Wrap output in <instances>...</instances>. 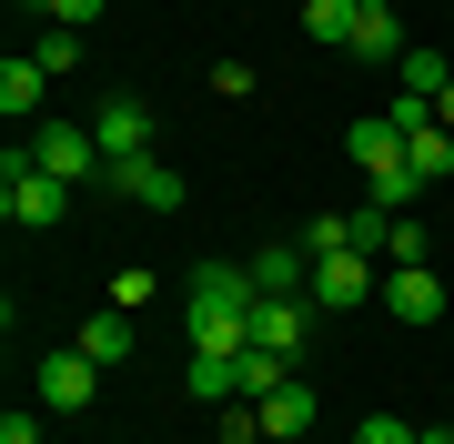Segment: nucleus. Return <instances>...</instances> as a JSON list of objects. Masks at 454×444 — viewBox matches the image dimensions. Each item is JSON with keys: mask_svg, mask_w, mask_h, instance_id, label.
<instances>
[{"mask_svg": "<svg viewBox=\"0 0 454 444\" xmlns=\"http://www.w3.org/2000/svg\"><path fill=\"white\" fill-rule=\"evenodd\" d=\"M253 273L243 263H202L182 283V313H192V354H253Z\"/></svg>", "mask_w": 454, "mask_h": 444, "instance_id": "obj_1", "label": "nucleus"}, {"mask_svg": "<svg viewBox=\"0 0 454 444\" xmlns=\"http://www.w3.org/2000/svg\"><path fill=\"white\" fill-rule=\"evenodd\" d=\"M0 213L41 232V222H61V213H71V182H61V172H41V162H31V142H11V152H0Z\"/></svg>", "mask_w": 454, "mask_h": 444, "instance_id": "obj_2", "label": "nucleus"}, {"mask_svg": "<svg viewBox=\"0 0 454 444\" xmlns=\"http://www.w3.org/2000/svg\"><path fill=\"white\" fill-rule=\"evenodd\" d=\"M31 162H41V172H61V182L112 172V162H101V142L82 132V121H31Z\"/></svg>", "mask_w": 454, "mask_h": 444, "instance_id": "obj_3", "label": "nucleus"}, {"mask_svg": "<svg viewBox=\"0 0 454 444\" xmlns=\"http://www.w3.org/2000/svg\"><path fill=\"white\" fill-rule=\"evenodd\" d=\"M91 142H101V162H142V152H152V101L142 91H112L101 121H91Z\"/></svg>", "mask_w": 454, "mask_h": 444, "instance_id": "obj_4", "label": "nucleus"}, {"mask_svg": "<svg viewBox=\"0 0 454 444\" xmlns=\"http://www.w3.org/2000/svg\"><path fill=\"white\" fill-rule=\"evenodd\" d=\"M384 313H404V323H434V313H454V283L434 263H394L384 273Z\"/></svg>", "mask_w": 454, "mask_h": 444, "instance_id": "obj_5", "label": "nucleus"}, {"mask_svg": "<svg viewBox=\"0 0 454 444\" xmlns=\"http://www.w3.org/2000/svg\"><path fill=\"white\" fill-rule=\"evenodd\" d=\"M112 192L131 202V213H182V172L162 162V152H142V162H112Z\"/></svg>", "mask_w": 454, "mask_h": 444, "instance_id": "obj_6", "label": "nucleus"}, {"mask_svg": "<svg viewBox=\"0 0 454 444\" xmlns=\"http://www.w3.org/2000/svg\"><path fill=\"white\" fill-rule=\"evenodd\" d=\"M31 384H41V404H51V414H82V404L101 394V363H91L82 344H61V354H51V363H41Z\"/></svg>", "mask_w": 454, "mask_h": 444, "instance_id": "obj_7", "label": "nucleus"}, {"mask_svg": "<svg viewBox=\"0 0 454 444\" xmlns=\"http://www.w3.org/2000/svg\"><path fill=\"white\" fill-rule=\"evenodd\" d=\"M243 273H253L262 303H303V293H313V253H303V243H262Z\"/></svg>", "mask_w": 454, "mask_h": 444, "instance_id": "obj_8", "label": "nucleus"}, {"mask_svg": "<svg viewBox=\"0 0 454 444\" xmlns=\"http://www.w3.org/2000/svg\"><path fill=\"white\" fill-rule=\"evenodd\" d=\"M364 293H384V263H373V253H324L303 303H364Z\"/></svg>", "mask_w": 454, "mask_h": 444, "instance_id": "obj_9", "label": "nucleus"}, {"mask_svg": "<svg viewBox=\"0 0 454 444\" xmlns=\"http://www.w3.org/2000/svg\"><path fill=\"white\" fill-rule=\"evenodd\" d=\"M253 344L283 354V363H303V344H313V303H253Z\"/></svg>", "mask_w": 454, "mask_h": 444, "instance_id": "obj_10", "label": "nucleus"}, {"mask_svg": "<svg viewBox=\"0 0 454 444\" xmlns=\"http://www.w3.org/2000/svg\"><path fill=\"white\" fill-rule=\"evenodd\" d=\"M182 394H192V404H232V394H243V354H192V363H182Z\"/></svg>", "mask_w": 454, "mask_h": 444, "instance_id": "obj_11", "label": "nucleus"}, {"mask_svg": "<svg viewBox=\"0 0 454 444\" xmlns=\"http://www.w3.org/2000/svg\"><path fill=\"white\" fill-rule=\"evenodd\" d=\"M71 344H82V354L101 363V374H112V363H131V313H121V303H101V313H91V323H82V333H71Z\"/></svg>", "mask_w": 454, "mask_h": 444, "instance_id": "obj_12", "label": "nucleus"}, {"mask_svg": "<svg viewBox=\"0 0 454 444\" xmlns=\"http://www.w3.org/2000/svg\"><path fill=\"white\" fill-rule=\"evenodd\" d=\"M343 152H354V162H364V182H373V172H394V162H404V132L373 112V121H354V132H343Z\"/></svg>", "mask_w": 454, "mask_h": 444, "instance_id": "obj_13", "label": "nucleus"}, {"mask_svg": "<svg viewBox=\"0 0 454 444\" xmlns=\"http://www.w3.org/2000/svg\"><path fill=\"white\" fill-rule=\"evenodd\" d=\"M41 82H51V71L31 61V51H20V61H0V112H11V121H41Z\"/></svg>", "mask_w": 454, "mask_h": 444, "instance_id": "obj_14", "label": "nucleus"}, {"mask_svg": "<svg viewBox=\"0 0 454 444\" xmlns=\"http://www.w3.org/2000/svg\"><path fill=\"white\" fill-rule=\"evenodd\" d=\"M394 82H404L414 101H444V82H454V71H444V51H434V41H404V61H394Z\"/></svg>", "mask_w": 454, "mask_h": 444, "instance_id": "obj_15", "label": "nucleus"}, {"mask_svg": "<svg viewBox=\"0 0 454 444\" xmlns=\"http://www.w3.org/2000/svg\"><path fill=\"white\" fill-rule=\"evenodd\" d=\"M354 20H364V0H303V31L324 51H354Z\"/></svg>", "mask_w": 454, "mask_h": 444, "instance_id": "obj_16", "label": "nucleus"}, {"mask_svg": "<svg viewBox=\"0 0 454 444\" xmlns=\"http://www.w3.org/2000/svg\"><path fill=\"white\" fill-rule=\"evenodd\" d=\"M273 434H313V394L303 384H273V394H262V444Z\"/></svg>", "mask_w": 454, "mask_h": 444, "instance_id": "obj_17", "label": "nucleus"}, {"mask_svg": "<svg viewBox=\"0 0 454 444\" xmlns=\"http://www.w3.org/2000/svg\"><path fill=\"white\" fill-rule=\"evenodd\" d=\"M354 61H404V20H394V11H364L354 20Z\"/></svg>", "mask_w": 454, "mask_h": 444, "instance_id": "obj_18", "label": "nucleus"}, {"mask_svg": "<svg viewBox=\"0 0 454 444\" xmlns=\"http://www.w3.org/2000/svg\"><path fill=\"white\" fill-rule=\"evenodd\" d=\"M414 202H424V182H414V162L373 172V213H414Z\"/></svg>", "mask_w": 454, "mask_h": 444, "instance_id": "obj_19", "label": "nucleus"}, {"mask_svg": "<svg viewBox=\"0 0 454 444\" xmlns=\"http://www.w3.org/2000/svg\"><path fill=\"white\" fill-rule=\"evenodd\" d=\"M373 263H384V273H394V263H424V222H404V213H394V222H384V253H373Z\"/></svg>", "mask_w": 454, "mask_h": 444, "instance_id": "obj_20", "label": "nucleus"}, {"mask_svg": "<svg viewBox=\"0 0 454 444\" xmlns=\"http://www.w3.org/2000/svg\"><path fill=\"white\" fill-rule=\"evenodd\" d=\"M31 61H41V71H71V61H82V31H41Z\"/></svg>", "mask_w": 454, "mask_h": 444, "instance_id": "obj_21", "label": "nucleus"}, {"mask_svg": "<svg viewBox=\"0 0 454 444\" xmlns=\"http://www.w3.org/2000/svg\"><path fill=\"white\" fill-rule=\"evenodd\" d=\"M354 444H424V434L404 425V414H364V425H354Z\"/></svg>", "mask_w": 454, "mask_h": 444, "instance_id": "obj_22", "label": "nucleus"}, {"mask_svg": "<svg viewBox=\"0 0 454 444\" xmlns=\"http://www.w3.org/2000/svg\"><path fill=\"white\" fill-rule=\"evenodd\" d=\"M223 444H262V404H223Z\"/></svg>", "mask_w": 454, "mask_h": 444, "instance_id": "obj_23", "label": "nucleus"}, {"mask_svg": "<svg viewBox=\"0 0 454 444\" xmlns=\"http://www.w3.org/2000/svg\"><path fill=\"white\" fill-rule=\"evenodd\" d=\"M41 11H51V31H91V20H101V0H41Z\"/></svg>", "mask_w": 454, "mask_h": 444, "instance_id": "obj_24", "label": "nucleus"}, {"mask_svg": "<svg viewBox=\"0 0 454 444\" xmlns=\"http://www.w3.org/2000/svg\"><path fill=\"white\" fill-rule=\"evenodd\" d=\"M0 444H41V414H31V404H11V414H0Z\"/></svg>", "mask_w": 454, "mask_h": 444, "instance_id": "obj_25", "label": "nucleus"}, {"mask_svg": "<svg viewBox=\"0 0 454 444\" xmlns=\"http://www.w3.org/2000/svg\"><path fill=\"white\" fill-rule=\"evenodd\" d=\"M434 121H444V132H454V82H444V101H434Z\"/></svg>", "mask_w": 454, "mask_h": 444, "instance_id": "obj_26", "label": "nucleus"}, {"mask_svg": "<svg viewBox=\"0 0 454 444\" xmlns=\"http://www.w3.org/2000/svg\"><path fill=\"white\" fill-rule=\"evenodd\" d=\"M424 444H454V434H444V425H424Z\"/></svg>", "mask_w": 454, "mask_h": 444, "instance_id": "obj_27", "label": "nucleus"}, {"mask_svg": "<svg viewBox=\"0 0 454 444\" xmlns=\"http://www.w3.org/2000/svg\"><path fill=\"white\" fill-rule=\"evenodd\" d=\"M273 444H313V434H273Z\"/></svg>", "mask_w": 454, "mask_h": 444, "instance_id": "obj_28", "label": "nucleus"}, {"mask_svg": "<svg viewBox=\"0 0 454 444\" xmlns=\"http://www.w3.org/2000/svg\"><path fill=\"white\" fill-rule=\"evenodd\" d=\"M364 11H394V0H364Z\"/></svg>", "mask_w": 454, "mask_h": 444, "instance_id": "obj_29", "label": "nucleus"}, {"mask_svg": "<svg viewBox=\"0 0 454 444\" xmlns=\"http://www.w3.org/2000/svg\"><path fill=\"white\" fill-rule=\"evenodd\" d=\"M444 283H454V273H444Z\"/></svg>", "mask_w": 454, "mask_h": 444, "instance_id": "obj_30", "label": "nucleus"}]
</instances>
